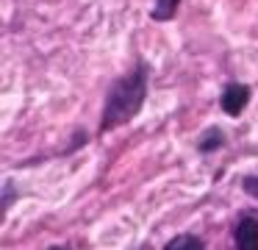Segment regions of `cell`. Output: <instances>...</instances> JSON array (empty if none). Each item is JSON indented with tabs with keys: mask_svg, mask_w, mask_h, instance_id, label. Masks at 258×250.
<instances>
[{
	"mask_svg": "<svg viewBox=\"0 0 258 250\" xmlns=\"http://www.w3.org/2000/svg\"><path fill=\"white\" fill-rule=\"evenodd\" d=\"M145 97H147V64L136 61L134 70H128L122 78H117L111 83V89H108L103 117H100V131L106 133L111 128L131 122L142 111Z\"/></svg>",
	"mask_w": 258,
	"mask_h": 250,
	"instance_id": "obj_1",
	"label": "cell"
},
{
	"mask_svg": "<svg viewBox=\"0 0 258 250\" xmlns=\"http://www.w3.org/2000/svg\"><path fill=\"white\" fill-rule=\"evenodd\" d=\"M247 103H250V86H247V83H236V81L225 83L222 94H219V106H222L225 114L239 117Z\"/></svg>",
	"mask_w": 258,
	"mask_h": 250,
	"instance_id": "obj_2",
	"label": "cell"
},
{
	"mask_svg": "<svg viewBox=\"0 0 258 250\" xmlns=\"http://www.w3.org/2000/svg\"><path fill=\"white\" fill-rule=\"evenodd\" d=\"M233 236L236 250H258V220L255 217H241Z\"/></svg>",
	"mask_w": 258,
	"mask_h": 250,
	"instance_id": "obj_3",
	"label": "cell"
},
{
	"mask_svg": "<svg viewBox=\"0 0 258 250\" xmlns=\"http://www.w3.org/2000/svg\"><path fill=\"white\" fill-rule=\"evenodd\" d=\"M178 6H180V0H156L150 17L156 22H169L175 14H178Z\"/></svg>",
	"mask_w": 258,
	"mask_h": 250,
	"instance_id": "obj_4",
	"label": "cell"
},
{
	"mask_svg": "<svg viewBox=\"0 0 258 250\" xmlns=\"http://www.w3.org/2000/svg\"><path fill=\"white\" fill-rule=\"evenodd\" d=\"M222 142H225L222 131H219V128H208V131L200 136V142H197V147H200V153H211V150L222 147Z\"/></svg>",
	"mask_w": 258,
	"mask_h": 250,
	"instance_id": "obj_5",
	"label": "cell"
},
{
	"mask_svg": "<svg viewBox=\"0 0 258 250\" xmlns=\"http://www.w3.org/2000/svg\"><path fill=\"white\" fill-rule=\"evenodd\" d=\"M164 250H206V244H203L197 236H191V233H180V236L172 239V242H167Z\"/></svg>",
	"mask_w": 258,
	"mask_h": 250,
	"instance_id": "obj_6",
	"label": "cell"
},
{
	"mask_svg": "<svg viewBox=\"0 0 258 250\" xmlns=\"http://www.w3.org/2000/svg\"><path fill=\"white\" fill-rule=\"evenodd\" d=\"M241 189H244L247 194H252V197H258V175H247L244 181H241Z\"/></svg>",
	"mask_w": 258,
	"mask_h": 250,
	"instance_id": "obj_7",
	"label": "cell"
},
{
	"mask_svg": "<svg viewBox=\"0 0 258 250\" xmlns=\"http://www.w3.org/2000/svg\"><path fill=\"white\" fill-rule=\"evenodd\" d=\"M50 250H64V247H50Z\"/></svg>",
	"mask_w": 258,
	"mask_h": 250,
	"instance_id": "obj_8",
	"label": "cell"
}]
</instances>
